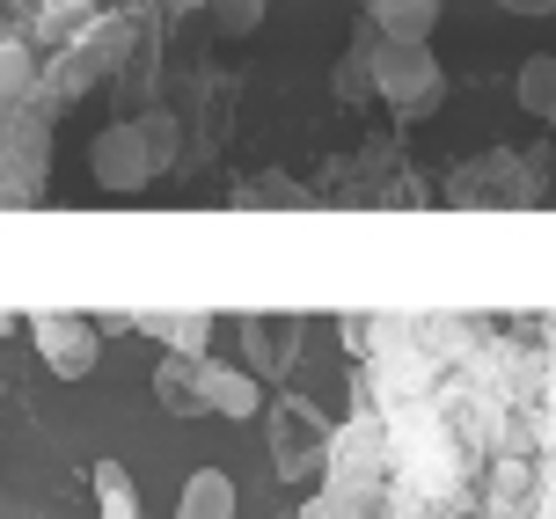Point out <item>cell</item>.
<instances>
[{"instance_id": "6da1fadb", "label": "cell", "mask_w": 556, "mask_h": 519, "mask_svg": "<svg viewBox=\"0 0 556 519\" xmlns=\"http://www.w3.org/2000/svg\"><path fill=\"white\" fill-rule=\"evenodd\" d=\"M330 417L315 410V403H301V395H278L271 403V468L293 483V476H315V468L330 461Z\"/></svg>"}, {"instance_id": "7a4b0ae2", "label": "cell", "mask_w": 556, "mask_h": 519, "mask_svg": "<svg viewBox=\"0 0 556 519\" xmlns=\"http://www.w3.org/2000/svg\"><path fill=\"white\" fill-rule=\"evenodd\" d=\"M29 337H37V358L52 366L59 381H88L96 374V352H103V329L74 315V307H37L29 315Z\"/></svg>"}, {"instance_id": "3957f363", "label": "cell", "mask_w": 556, "mask_h": 519, "mask_svg": "<svg viewBox=\"0 0 556 519\" xmlns=\"http://www.w3.org/2000/svg\"><path fill=\"white\" fill-rule=\"evenodd\" d=\"M88 168H96V183H111V191H139V183L162 168V147H147V125H111V132L96 139Z\"/></svg>"}, {"instance_id": "277c9868", "label": "cell", "mask_w": 556, "mask_h": 519, "mask_svg": "<svg viewBox=\"0 0 556 519\" xmlns=\"http://www.w3.org/2000/svg\"><path fill=\"white\" fill-rule=\"evenodd\" d=\"M198 403H205V417H256L264 410V381L250 366H220L205 352L198 358Z\"/></svg>"}, {"instance_id": "5b68a950", "label": "cell", "mask_w": 556, "mask_h": 519, "mask_svg": "<svg viewBox=\"0 0 556 519\" xmlns=\"http://www.w3.org/2000/svg\"><path fill=\"white\" fill-rule=\"evenodd\" d=\"M162 352H176V358H205L213 352V315L205 307H154V315H132Z\"/></svg>"}, {"instance_id": "8992f818", "label": "cell", "mask_w": 556, "mask_h": 519, "mask_svg": "<svg viewBox=\"0 0 556 519\" xmlns=\"http://www.w3.org/2000/svg\"><path fill=\"white\" fill-rule=\"evenodd\" d=\"M381 88H389L395 103L432 110V88H440V74H432V59H425V37H410V45H389V52H381Z\"/></svg>"}, {"instance_id": "52a82bcc", "label": "cell", "mask_w": 556, "mask_h": 519, "mask_svg": "<svg viewBox=\"0 0 556 519\" xmlns=\"http://www.w3.org/2000/svg\"><path fill=\"white\" fill-rule=\"evenodd\" d=\"M154 403L168 417H205V403H198V358L162 352V366H154Z\"/></svg>"}, {"instance_id": "ba28073f", "label": "cell", "mask_w": 556, "mask_h": 519, "mask_svg": "<svg viewBox=\"0 0 556 519\" xmlns=\"http://www.w3.org/2000/svg\"><path fill=\"white\" fill-rule=\"evenodd\" d=\"M176 519H235V483L220 468H198L184 483V497H176Z\"/></svg>"}, {"instance_id": "9c48e42d", "label": "cell", "mask_w": 556, "mask_h": 519, "mask_svg": "<svg viewBox=\"0 0 556 519\" xmlns=\"http://www.w3.org/2000/svg\"><path fill=\"white\" fill-rule=\"evenodd\" d=\"M520 103H528V117H542V125H556V59L549 52H534L528 66H520Z\"/></svg>"}, {"instance_id": "30bf717a", "label": "cell", "mask_w": 556, "mask_h": 519, "mask_svg": "<svg viewBox=\"0 0 556 519\" xmlns=\"http://www.w3.org/2000/svg\"><path fill=\"white\" fill-rule=\"evenodd\" d=\"M96 505H103V519H139V491L125 461H96Z\"/></svg>"}, {"instance_id": "8fae6325", "label": "cell", "mask_w": 556, "mask_h": 519, "mask_svg": "<svg viewBox=\"0 0 556 519\" xmlns=\"http://www.w3.org/2000/svg\"><path fill=\"white\" fill-rule=\"evenodd\" d=\"M23 88H29V52L23 45H0V110L15 103Z\"/></svg>"}, {"instance_id": "7c38bea8", "label": "cell", "mask_w": 556, "mask_h": 519, "mask_svg": "<svg viewBox=\"0 0 556 519\" xmlns=\"http://www.w3.org/2000/svg\"><path fill=\"white\" fill-rule=\"evenodd\" d=\"M498 8H505V15H549L556 0H498Z\"/></svg>"}, {"instance_id": "4fadbf2b", "label": "cell", "mask_w": 556, "mask_h": 519, "mask_svg": "<svg viewBox=\"0 0 556 519\" xmlns=\"http://www.w3.org/2000/svg\"><path fill=\"white\" fill-rule=\"evenodd\" d=\"M542 519H556V483H549V505H542Z\"/></svg>"}, {"instance_id": "5bb4252c", "label": "cell", "mask_w": 556, "mask_h": 519, "mask_svg": "<svg viewBox=\"0 0 556 519\" xmlns=\"http://www.w3.org/2000/svg\"><path fill=\"white\" fill-rule=\"evenodd\" d=\"M410 8H417V15H432V8H440V0H410Z\"/></svg>"}, {"instance_id": "9a60e30c", "label": "cell", "mask_w": 556, "mask_h": 519, "mask_svg": "<svg viewBox=\"0 0 556 519\" xmlns=\"http://www.w3.org/2000/svg\"><path fill=\"white\" fill-rule=\"evenodd\" d=\"M8 329H15V315H8V307H0V337H8Z\"/></svg>"}]
</instances>
